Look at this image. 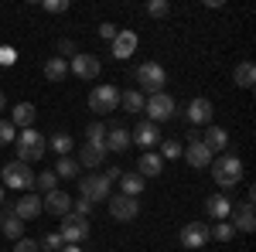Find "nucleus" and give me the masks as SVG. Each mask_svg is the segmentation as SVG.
Segmentation results:
<instances>
[{
	"instance_id": "16",
	"label": "nucleus",
	"mask_w": 256,
	"mask_h": 252,
	"mask_svg": "<svg viewBox=\"0 0 256 252\" xmlns=\"http://www.w3.org/2000/svg\"><path fill=\"white\" fill-rule=\"evenodd\" d=\"M229 212H232V201H229V194L218 191L212 198H205V215L208 218H218V222H229Z\"/></svg>"
},
{
	"instance_id": "40",
	"label": "nucleus",
	"mask_w": 256,
	"mask_h": 252,
	"mask_svg": "<svg viewBox=\"0 0 256 252\" xmlns=\"http://www.w3.org/2000/svg\"><path fill=\"white\" fill-rule=\"evenodd\" d=\"M72 215H79V218H89V215H92V205H89L86 198H79V201L72 205Z\"/></svg>"
},
{
	"instance_id": "13",
	"label": "nucleus",
	"mask_w": 256,
	"mask_h": 252,
	"mask_svg": "<svg viewBox=\"0 0 256 252\" xmlns=\"http://www.w3.org/2000/svg\"><path fill=\"white\" fill-rule=\"evenodd\" d=\"M229 225H232L236 232H253V229H256L253 201H242V205H236V208L229 212Z\"/></svg>"
},
{
	"instance_id": "33",
	"label": "nucleus",
	"mask_w": 256,
	"mask_h": 252,
	"mask_svg": "<svg viewBox=\"0 0 256 252\" xmlns=\"http://www.w3.org/2000/svg\"><path fill=\"white\" fill-rule=\"evenodd\" d=\"M52 150L62 154V157H68V150H72V136L68 133H55L52 136Z\"/></svg>"
},
{
	"instance_id": "10",
	"label": "nucleus",
	"mask_w": 256,
	"mask_h": 252,
	"mask_svg": "<svg viewBox=\"0 0 256 252\" xmlns=\"http://www.w3.org/2000/svg\"><path fill=\"white\" fill-rule=\"evenodd\" d=\"M208 239H212V232H208L205 222H188L181 229V246L184 249H202V246H208Z\"/></svg>"
},
{
	"instance_id": "34",
	"label": "nucleus",
	"mask_w": 256,
	"mask_h": 252,
	"mask_svg": "<svg viewBox=\"0 0 256 252\" xmlns=\"http://www.w3.org/2000/svg\"><path fill=\"white\" fill-rule=\"evenodd\" d=\"M208 232H212V239H216V242H229V239L236 235V229H232L229 222H218L216 229H208Z\"/></svg>"
},
{
	"instance_id": "24",
	"label": "nucleus",
	"mask_w": 256,
	"mask_h": 252,
	"mask_svg": "<svg viewBox=\"0 0 256 252\" xmlns=\"http://www.w3.org/2000/svg\"><path fill=\"white\" fill-rule=\"evenodd\" d=\"M160 171H164V160H160L154 150H147V154L137 160V174H140V177H158Z\"/></svg>"
},
{
	"instance_id": "11",
	"label": "nucleus",
	"mask_w": 256,
	"mask_h": 252,
	"mask_svg": "<svg viewBox=\"0 0 256 252\" xmlns=\"http://www.w3.org/2000/svg\"><path fill=\"white\" fill-rule=\"evenodd\" d=\"M41 212H52V215H58V218H65V215L72 212V194L68 191H48L44 198H41Z\"/></svg>"
},
{
	"instance_id": "19",
	"label": "nucleus",
	"mask_w": 256,
	"mask_h": 252,
	"mask_svg": "<svg viewBox=\"0 0 256 252\" xmlns=\"http://www.w3.org/2000/svg\"><path fill=\"white\" fill-rule=\"evenodd\" d=\"M130 140H134V143H140L144 150H154V147L160 143V130L154 126V123H147V119H144V123H140L137 130L130 133Z\"/></svg>"
},
{
	"instance_id": "29",
	"label": "nucleus",
	"mask_w": 256,
	"mask_h": 252,
	"mask_svg": "<svg viewBox=\"0 0 256 252\" xmlns=\"http://www.w3.org/2000/svg\"><path fill=\"white\" fill-rule=\"evenodd\" d=\"M120 106H123L126 113H140V109H144V96H140L137 89H126V92H120Z\"/></svg>"
},
{
	"instance_id": "22",
	"label": "nucleus",
	"mask_w": 256,
	"mask_h": 252,
	"mask_svg": "<svg viewBox=\"0 0 256 252\" xmlns=\"http://www.w3.org/2000/svg\"><path fill=\"white\" fill-rule=\"evenodd\" d=\"M202 143H205V147L212 150V157H216V154H222V150L229 147V133H226L222 126H208V130L202 133Z\"/></svg>"
},
{
	"instance_id": "46",
	"label": "nucleus",
	"mask_w": 256,
	"mask_h": 252,
	"mask_svg": "<svg viewBox=\"0 0 256 252\" xmlns=\"http://www.w3.org/2000/svg\"><path fill=\"white\" fill-rule=\"evenodd\" d=\"M4 106H7V96H4V92H0V113H4Z\"/></svg>"
},
{
	"instance_id": "17",
	"label": "nucleus",
	"mask_w": 256,
	"mask_h": 252,
	"mask_svg": "<svg viewBox=\"0 0 256 252\" xmlns=\"http://www.w3.org/2000/svg\"><path fill=\"white\" fill-rule=\"evenodd\" d=\"M34 119H38V109H34L31 102H18V106L10 109V126H14V130H31Z\"/></svg>"
},
{
	"instance_id": "8",
	"label": "nucleus",
	"mask_w": 256,
	"mask_h": 252,
	"mask_svg": "<svg viewBox=\"0 0 256 252\" xmlns=\"http://www.w3.org/2000/svg\"><path fill=\"white\" fill-rule=\"evenodd\" d=\"M79 194L89 201V205H96V201H106L110 198V181L102 174H86L79 181Z\"/></svg>"
},
{
	"instance_id": "23",
	"label": "nucleus",
	"mask_w": 256,
	"mask_h": 252,
	"mask_svg": "<svg viewBox=\"0 0 256 252\" xmlns=\"http://www.w3.org/2000/svg\"><path fill=\"white\" fill-rule=\"evenodd\" d=\"M14 215H18L20 222H31V218H38V215H41V198H38V194H24L18 205H14Z\"/></svg>"
},
{
	"instance_id": "12",
	"label": "nucleus",
	"mask_w": 256,
	"mask_h": 252,
	"mask_svg": "<svg viewBox=\"0 0 256 252\" xmlns=\"http://www.w3.org/2000/svg\"><path fill=\"white\" fill-rule=\"evenodd\" d=\"M212 113H216V109H212V102H208V99H192V102H188V109H184V116H188V123H195V126H212Z\"/></svg>"
},
{
	"instance_id": "26",
	"label": "nucleus",
	"mask_w": 256,
	"mask_h": 252,
	"mask_svg": "<svg viewBox=\"0 0 256 252\" xmlns=\"http://www.w3.org/2000/svg\"><path fill=\"white\" fill-rule=\"evenodd\" d=\"M232 82H236L239 89H253V82H256V65H253V61H239L236 72H232Z\"/></svg>"
},
{
	"instance_id": "38",
	"label": "nucleus",
	"mask_w": 256,
	"mask_h": 252,
	"mask_svg": "<svg viewBox=\"0 0 256 252\" xmlns=\"http://www.w3.org/2000/svg\"><path fill=\"white\" fill-rule=\"evenodd\" d=\"M168 10H171L168 0H150V3H147V14H150V17H168Z\"/></svg>"
},
{
	"instance_id": "30",
	"label": "nucleus",
	"mask_w": 256,
	"mask_h": 252,
	"mask_svg": "<svg viewBox=\"0 0 256 252\" xmlns=\"http://www.w3.org/2000/svg\"><path fill=\"white\" fill-rule=\"evenodd\" d=\"M160 160H178L181 157V143H178L174 136H160Z\"/></svg>"
},
{
	"instance_id": "42",
	"label": "nucleus",
	"mask_w": 256,
	"mask_h": 252,
	"mask_svg": "<svg viewBox=\"0 0 256 252\" xmlns=\"http://www.w3.org/2000/svg\"><path fill=\"white\" fill-rule=\"evenodd\" d=\"M14 252H41V249H38L34 239H18V242H14Z\"/></svg>"
},
{
	"instance_id": "15",
	"label": "nucleus",
	"mask_w": 256,
	"mask_h": 252,
	"mask_svg": "<svg viewBox=\"0 0 256 252\" xmlns=\"http://www.w3.org/2000/svg\"><path fill=\"white\" fill-rule=\"evenodd\" d=\"M68 72L79 78H99V58L96 55H72V65H68Z\"/></svg>"
},
{
	"instance_id": "41",
	"label": "nucleus",
	"mask_w": 256,
	"mask_h": 252,
	"mask_svg": "<svg viewBox=\"0 0 256 252\" xmlns=\"http://www.w3.org/2000/svg\"><path fill=\"white\" fill-rule=\"evenodd\" d=\"M14 61H18V51H14L10 44H4V48H0V68H4V65H14Z\"/></svg>"
},
{
	"instance_id": "44",
	"label": "nucleus",
	"mask_w": 256,
	"mask_h": 252,
	"mask_svg": "<svg viewBox=\"0 0 256 252\" xmlns=\"http://www.w3.org/2000/svg\"><path fill=\"white\" fill-rule=\"evenodd\" d=\"M102 177H106L110 184H113V181H120V167H106V171H102Z\"/></svg>"
},
{
	"instance_id": "36",
	"label": "nucleus",
	"mask_w": 256,
	"mask_h": 252,
	"mask_svg": "<svg viewBox=\"0 0 256 252\" xmlns=\"http://www.w3.org/2000/svg\"><path fill=\"white\" fill-rule=\"evenodd\" d=\"M14 140H18V130L10 126V119H0V147H7Z\"/></svg>"
},
{
	"instance_id": "28",
	"label": "nucleus",
	"mask_w": 256,
	"mask_h": 252,
	"mask_svg": "<svg viewBox=\"0 0 256 252\" xmlns=\"http://www.w3.org/2000/svg\"><path fill=\"white\" fill-rule=\"evenodd\" d=\"M144 191V177L134 171V174H120V194H126V198H137Z\"/></svg>"
},
{
	"instance_id": "4",
	"label": "nucleus",
	"mask_w": 256,
	"mask_h": 252,
	"mask_svg": "<svg viewBox=\"0 0 256 252\" xmlns=\"http://www.w3.org/2000/svg\"><path fill=\"white\" fill-rule=\"evenodd\" d=\"M164 82H168V72L160 68L158 61H144L137 68V85L147 92V96H158V92H164Z\"/></svg>"
},
{
	"instance_id": "37",
	"label": "nucleus",
	"mask_w": 256,
	"mask_h": 252,
	"mask_svg": "<svg viewBox=\"0 0 256 252\" xmlns=\"http://www.w3.org/2000/svg\"><path fill=\"white\" fill-rule=\"evenodd\" d=\"M86 136H89L86 143H106V126H102V123H92V126L86 130Z\"/></svg>"
},
{
	"instance_id": "1",
	"label": "nucleus",
	"mask_w": 256,
	"mask_h": 252,
	"mask_svg": "<svg viewBox=\"0 0 256 252\" xmlns=\"http://www.w3.org/2000/svg\"><path fill=\"white\" fill-rule=\"evenodd\" d=\"M212 181H216L218 188H236L239 181H242V160L236 154H222V157H212Z\"/></svg>"
},
{
	"instance_id": "20",
	"label": "nucleus",
	"mask_w": 256,
	"mask_h": 252,
	"mask_svg": "<svg viewBox=\"0 0 256 252\" xmlns=\"http://www.w3.org/2000/svg\"><path fill=\"white\" fill-rule=\"evenodd\" d=\"M106 143H86L79 150V167H99V164H106Z\"/></svg>"
},
{
	"instance_id": "45",
	"label": "nucleus",
	"mask_w": 256,
	"mask_h": 252,
	"mask_svg": "<svg viewBox=\"0 0 256 252\" xmlns=\"http://www.w3.org/2000/svg\"><path fill=\"white\" fill-rule=\"evenodd\" d=\"M58 252H82V249H79V246H62Z\"/></svg>"
},
{
	"instance_id": "9",
	"label": "nucleus",
	"mask_w": 256,
	"mask_h": 252,
	"mask_svg": "<svg viewBox=\"0 0 256 252\" xmlns=\"http://www.w3.org/2000/svg\"><path fill=\"white\" fill-rule=\"evenodd\" d=\"M110 215L116 222H134L140 215V201L137 198H126V194H113L110 198Z\"/></svg>"
},
{
	"instance_id": "21",
	"label": "nucleus",
	"mask_w": 256,
	"mask_h": 252,
	"mask_svg": "<svg viewBox=\"0 0 256 252\" xmlns=\"http://www.w3.org/2000/svg\"><path fill=\"white\" fill-rule=\"evenodd\" d=\"M134 51H137V34L134 31H120L116 38H113V58L126 61Z\"/></svg>"
},
{
	"instance_id": "18",
	"label": "nucleus",
	"mask_w": 256,
	"mask_h": 252,
	"mask_svg": "<svg viewBox=\"0 0 256 252\" xmlns=\"http://www.w3.org/2000/svg\"><path fill=\"white\" fill-rule=\"evenodd\" d=\"M0 232L7 235V239H24V222H20L18 215H14V208H4L0 205Z\"/></svg>"
},
{
	"instance_id": "3",
	"label": "nucleus",
	"mask_w": 256,
	"mask_h": 252,
	"mask_svg": "<svg viewBox=\"0 0 256 252\" xmlns=\"http://www.w3.org/2000/svg\"><path fill=\"white\" fill-rule=\"evenodd\" d=\"M89 109L96 113V116H106V113H116L120 109V89L116 85H96L92 92H89Z\"/></svg>"
},
{
	"instance_id": "31",
	"label": "nucleus",
	"mask_w": 256,
	"mask_h": 252,
	"mask_svg": "<svg viewBox=\"0 0 256 252\" xmlns=\"http://www.w3.org/2000/svg\"><path fill=\"white\" fill-rule=\"evenodd\" d=\"M55 177H79V160H72V157H58V164H55Z\"/></svg>"
},
{
	"instance_id": "14",
	"label": "nucleus",
	"mask_w": 256,
	"mask_h": 252,
	"mask_svg": "<svg viewBox=\"0 0 256 252\" xmlns=\"http://www.w3.org/2000/svg\"><path fill=\"white\" fill-rule=\"evenodd\" d=\"M184 160H188V167L202 171V167L212 164V150H208L202 140H188V147H184Z\"/></svg>"
},
{
	"instance_id": "32",
	"label": "nucleus",
	"mask_w": 256,
	"mask_h": 252,
	"mask_svg": "<svg viewBox=\"0 0 256 252\" xmlns=\"http://www.w3.org/2000/svg\"><path fill=\"white\" fill-rule=\"evenodd\" d=\"M55 184H58V177H55V171H41V174H34V188H41V191H55Z\"/></svg>"
},
{
	"instance_id": "43",
	"label": "nucleus",
	"mask_w": 256,
	"mask_h": 252,
	"mask_svg": "<svg viewBox=\"0 0 256 252\" xmlns=\"http://www.w3.org/2000/svg\"><path fill=\"white\" fill-rule=\"evenodd\" d=\"M99 34H102V38H110V41H113V38L120 34V31H116V24H99Z\"/></svg>"
},
{
	"instance_id": "7",
	"label": "nucleus",
	"mask_w": 256,
	"mask_h": 252,
	"mask_svg": "<svg viewBox=\"0 0 256 252\" xmlns=\"http://www.w3.org/2000/svg\"><path fill=\"white\" fill-rule=\"evenodd\" d=\"M144 109H147V123H164V119L174 116V99L168 96V92H158V96H147L144 102Z\"/></svg>"
},
{
	"instance_id": "27",
	"label": "nucleus",
	"mask_w": 256,
	"mask_h": 252,
	"mask_svg": "<svg viewBox=\"0 0 256 252\" xmlns=\"http://www.w3.org/2000/svg\"><path fill=\"white\" fill-rule=\"evenodd\" d=\"M65 75H68V61L62 58V55L44 61V78H48V82H65Z\"/></svg>"
},
{
	"instance_id": "2",
	"label": "nucleus",
	"mask_w": 256,
	"mask_h": 252,
	"mask_svg": "<svg viewBox=\"0 0 256 252\" xmlns=\"http://www.w3.org/2000/svg\"><path fill=\"white\" fill-rule=\"evenodd\" d=\"M44 147H48V143H44V136H41L34 126L18 133V160L20 164H28V167L38 164L41 157H44Z\"/></svg>"
},
{
	"instance_id": "5",
	"label": "nucleus",
	"mask_w": 256,
	"mask_h": 252,
	"mask_svg": "<svg viewBox=\"0 0 256 252\" xmlns=\"http://www.w3.org/2000/svg\"><path fill=\"white\" fill-rule=\"evenodd\" d=\"M4 188H10V191H28V188H34V171H31L28 164H20V160L4 164Z\"/></svg>"
},
{
	"instance_id": "47",
	"label": "nucleus",
	"mask_w": 256,
	"mask_h": 252,
	"mask_svg": "<svg viewBox=\"0 0 256 252\" xmlns=\"http://www.w3.org/2000/svg\"><path fill=\"white\" fill-rule=\"evenodd\" d=\"M0 205H4V184H0Z\"/></svg>"
},
{
	"instance_id": "6",
	"label": "nucleus",
	"mask_w": 256,
	"mask_h": 252,
	"mask_svg": "<svg viewBox=\"0 0 256 252\" xmlns=\"http://www.w3.org/2000/svg\"><path fill=\"white\" fill-rule=\"evenodd\" d=\"M58 235H62L65 246H79V242H86V239H89V218H79V215L68 212L65 218H62Z\"/></svg>"
},
{
	"instance_id": "25",
	"label": "nucleus",
	"mask_w": 256,
	"mask_h": 252,
	"mask_svg": "<svg viewBox=\"0 0 256 252\" xmlns=\"http://www.w3.org/2000/svg\"><path fill=\"white\" fill-rule=\"evenodd\" d=\"M130 143H134V140H130V133H126L123 126H113V130H106V150H113V154H123Z\"/></svg>"
},
{
	"instance_id": "39",
	"label": "nucleus",
	"mask_w": 256,
	"mask_h": 252,
	"mask_svg": "<svg viewBox=\"0 0 256 252\" xmlns=\"http://www.w3.org/2000/svg\"><path fill=\"white\" fill-rule=\"evenodd\" d=\"M41 7H44L48 14H65V10H68V0H44Z\"/></svg>"
},
{
	"instance_id": "35",
	"label": "nucleus",
	"mask_w": 256,
	"mask_h": 252,
	"mask_svg": "<svg viewBox=\"0 0 256 252\" xmlns=\"http://www.w3.org/2000/svg\"><path fill=\"white\" fill-rule=\"evenodd\" d=\"M62 246H65V242H62V235H58V232H48V235H44V239L38 242V249H44V252H58Z\"/></svg>"
}]
</instances>
